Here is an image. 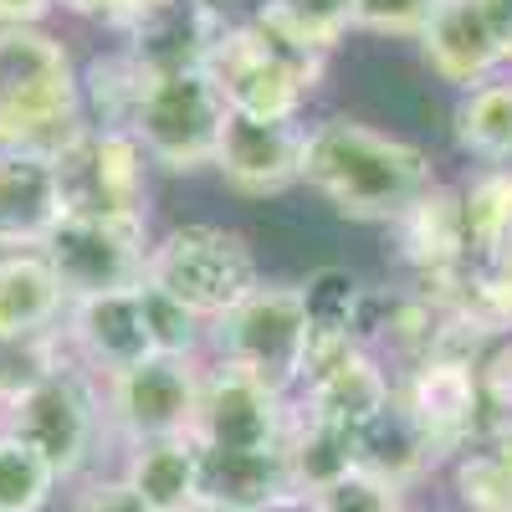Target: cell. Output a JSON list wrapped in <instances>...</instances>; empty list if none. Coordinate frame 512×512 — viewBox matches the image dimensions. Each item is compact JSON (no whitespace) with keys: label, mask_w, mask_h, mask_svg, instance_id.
<instances>
[{"label":"cell","mask_w":512,"mask_h":512,"mask_svg":"<svg viewBox=\"0 0 512 512\" xmlns=\"http://www.w3.org/2000/svg\"><path fill=\"white\" fill-rule=\"evenodd\" d=\"M451 134L477 169H512V72L482 82L472 93H456Z\"/></svg>","instance_id":"cell-25"},{"label":"cell","mask_w":512,"mask_h":512,"mask_svg":"<svg viewBox=\"0 0 512 512\" xmlns=\"http://www.w3.org/2000/svg\"><path fill=\"white\" fill-rule=\"evenodd\" d=\"M190 512H246V507H231V502H216V497H200Z\"/></svg>","instance_id":"cell-36"},{"label":"cell","mask_w":512,"mask_h":512,"mask_svg":"<svg viewBox=\"0 0 512 512\" xmlns=\"http://www.w3.org/2000/svg\"><path fill=\"white\" fill-rule=\"evenodd\" d=\"M57 354H62V364L82 369L98 384L123 374V369H139L144 359H154L139 287L88 297V303H67V318L57 328Z\"/></svg>","instance_id":"cell-14"},{"label":"cell","mask_w":512,"mask_h":512,"mask_svg":"<svg viewBox=\"0 0 512 512\" xmlns=\"http://www.w3.org/2000/svg\"><path fill=\"white\" fill-rule=\"evenodd\" d=\"M251 21L303 57H328L354 36V0H262Z\"/></svg>","instance_id":"cell-26"},{"label":"cell","mask_w":512,"mask_h":512,"mask_svg":"<svg viewBox=\"0 0 512 512\" xmlns=\"http://www.w3.org/2000/svg\"><path fill=\"white\" fill-rule=\"evenodd\" d=\"M0 431H6V405H0Z\"/></svg>","instance_id":"cell-38"},{"label":"cell","mask_w":512,"mask_h":512,"mask_svg":"<svg viewBox=\"0 0 512 512\" xmlns=\"http://www.w3.org/2000/svg\"><path fill=\"white\" fill-rule=\"evenodd\" d=\"M477 11L487 21V36H492L502 67L512 72V0H477Z\"/></svg>","instance_id":"cell-33"},{"label":"cell","mask_w":512,"mask_h":512,"mask_svg":"<svg viewBox=\"0 0 512 512\" xmlns=\"http://www.w3.org/2000/svg\"><path fill=\"white\" fill-rule=\"evenodd\" d=\"M400 231V256L420 272L425 287H446L466 267V216H461V190L436 185L431 195H420L405 216L395 221Z\"/></svg>","instance_id":"cell-21"},{"label":"cell","mask_w":512,"mask_h":512,"mask_svg":"<svg viewBox=\"0 0 512 512\" xmlns=\"http://www.w3.org/2000/svg\"><path fill=\"white\" fill-rule=\"evenodd\" d=\"M149 221H108V216H67L41 256L57 272L67 303H88L108 292H134L149 277Z\"/></svg>","instance_id":"cell-8"},{"label":"cell","mask_w":512,"mask_h":512,"mask_svg":"<svg viewBox=\"0 0 512 512\" xmlns=\"http://www.w3.org/2000/svg\"><path fill=\"white\" fill-rule=\"evenodd\" d=\"M231 26H236V16L221 0H164V6L128 16L113 36L149 77H164V72L210 67V57H216Z\"/></svg>","instance_id":"cell-13"},{"label":"cell","mask_w":512,"mask_h":512,"mask_svg":"<svg viewBox=\"0 0 512 512\" xmlns=\"http://www.w3.org/2000/svg\"><path fill=\"white\" fill-rule=\"evenodd\" d=\"M297 297H303V318H308V374H318L323 364L359 349V323H364L369 287L349 267L308 272L297 282Z\"/></svg>","instance_id":"cell-23"},{"label":"cell","mask_w":512,"mask_h":512,"mask_svg":"<svg viewBox=\"0 0 512 512\" xmlns=\"http://www.w3.org/2000/svg\"><path fill=\"white\" fill-rule=\"evenodd\" d=\"M67 216L149 221V154L123 128H88L82 144L57 159Z\"/></svg>","instance_id":"cell-11"},{"label":"cell","mask_w":512,"mask_h":512,"mask_svg":"<svg viewBox=\"0 0 512 512\" xmlns=\"http://www.w3.org/2000/svg\"><path fill=\"white\" fill-rule=\"evenodd\" d=\"M72 512H149V507L123 477H98V482H88L77 492Z\"/></svg>","instance_id":"cell-32"},{"label":"cell","mask_w":512,"mask_h":512,"mask_svg":"<svg viewBox=\"0 0 512 512\" xmlns=\"http://www.w3.org/2000/svg\"><path fill=\"white\" fill-rule=\"evenodd\" d=\"M205 72L216 77V88L236 118L303 123V108L323 77V57H303V52L282 47L277 36H267L246 16L226 31V41L216 47Z\"/></svg>","instance_id":"cell-6"},{"label":"cell","mask_w":512,"mask_h":512,"mask_svg":"<svg viewBox=\"0 0 512 512\" xmlns=\"http://www.w3.org/2000/svg\"><path fill=\"white\" fill-rule=\"evenodd\" d=\"M200 497H216L246 512H297L303 492L292 482L282 451H200Z\"/></svg>","instance_id":"cell-19"},{"label":"cell","mask_w":512,"mask_h":512,"mask_svg":"<svg viewBox=\"0 0 512 512\" xmlns=\"http://www.w3.org/2000/svg\"><path fill=\"white\" fill-rule=\"evenodd\" d=\"M82 134V82L67 41L47 26L0 31V154L67 159Z\"/></svg>","instance_id":"cell-2"},{"label":"cell","mask_w":512,"mask_h":512,"mask_svg":"<svg viewBox=\"0 0 512 512\" xmlns=\"http://www.w3.org/2000/svg\"><path fill=\"white\" fill-rule=\"evenodd\" d=\"M200 374L205 359H144L139 369H123L98 384L103 400V431L118 436V446L190 436L200 410Z\"/></svg>","instance_id":"cell-9"},{"label":"cell","mask_w":512,"mask_h":512,"mask_svg":"<svg viewBox=\"0 0 512 512\" xmlns=\"http://www.w3.org/2000/svg\"><path fill=\"white\" fill-rule=\"evenodd\" d=\"M57 11L82 16V21H98V26H108V31H118V26L128 21V6H123V0H57Z\"/></svg>","instance_id":"cell-34"},{"label":"cell","mask_w":512,"mask_h":512,"mask_svg":"<svg viewBox=\"0 0 512 512\" xmlns=\"http://www.w3.org/2000/svg\"><path fill=\"white\" fill-rule=\"evenodd\" d=\"M226 123H231V108L216 88V77L205 67H190V72L149 77L128 134L139 139L149 164L169 169V175H195V169H216Z\"/></svg>","instance_id":"cell-7"},{"label":"cell","mask_w":512,"mask_h":512,"mask_svg":"<svg viewBox=\"0 0 512 512\" xmlns=\"http://www.w3.org/2000/svg\"><path fill=\"white\" fill-rule=\"evenodd\" d=\"M57 472L26 441L0 431V512H47L57 497Z\"/></svg>","instance_id":"cell-27"},{"label":"cell","mask_w":512,"mask_h":512,"mask_svg":"<svg viewBox=\"0 0 512 512\" xmlns=\"http://www.w3.org/2000/svg\"><path fill=\"white\" fill-rule=\"evenodd\" d=\"M190 436L200 441V451H282L292 436V400L256 384L251 374L205 359Z\"/></svg>","instance_id":"cell-12"},{"label":"cell","mask_w":512,"mask_h":512,"mask_svg":"<svg viewBox=\"0 0 512 512\" xmlns=\"http://www.w3.org/2000/svg\"><path fill=\"white\" fill-rule=\"evenodd\" d=\"M144 323H149V344L159 359H205L210 349V323H200L190 308H180L175 297H164L159 287H139Z\"/></svg>","instance_id":"cell-28"},{"label":"cell","mask_w":512,"mask_h":512,"mask_svg":"<svg viewBox=\"0 0 512 512\" xmlns=\"http://www.w3.org/2000/svg\"><path fill=\"white\" fill-rule=\"evenodd\" d=\"M303 185L349 221L395 226L441 180H436L431 149H420L415 139L384 134V128L349 113H333L308 123Z\"/></svg>","instance_id":"cell-1"},{"label":"cell","mask_w":512,"mask_h":512,"mask_svg":"<svg viewBox=\"0 0 512 512\" xmlns=\"http://www.w3.org/2000/svg\"><path fill=\"white\" fill-rule=\"evenodd\" d=\"M446 456L436 451V441L420 431V420L400 405V395L384 405L374 420H364L354 431V466L379 482H390L395 492H410L415 482H425Z\"/></svg>","instance_id":"cell-22"},{"label":"cell","mask_w":512,"mask_h":512,"mask_svg":"<svg viewBox=\"0 0 512 512\" xmlns=\"http://www.w3.org/2000/svg\"><path fill=\"white\" fill-rule=\"evenodd\" d=\"M67 318V292L41 251H0V349H41Z\"/></svg>","instance_id":"cell-17"},{"label":"cell","mask_w":512,"mask_h":512,"mask_svg":"<svg viewBox=\"0 0 512 512\" xmlns=\"http://www.w3.org/2000/svg\"><path fill=\"white\" fill-rule=\"evenodd\" d=\"M405 512H415V507H405Z\"/></svg>","instance_id":"cell-39"},{"label":"cell","mask_w":512,"mask_h":512,"mask_svg":"<svg viewBox=\"0 0 512 512\" xmlns=\"http://www.w3.org/2000/svg\"><path fill=\"white\" fill-rule=\"evenodd\" d=\"M395 395L420 420V431L436 441V451L446 461H456L461 451H472L482 441L487 400H482V374H477V359L472 354H461V349H431V354L400 364Z\"/></svg>","instance_id":"cell-10"},{"label":"cell","mask_w":512,"mask_h":512,"mask_svg":"<svg viewBox=\"0 0 512 512\" xmlns=\"http://www.w3.org/2000/svg\"><path fill=\"white\" fill-rule=\"evenodd\" d=\"M144 282L159 287L164 297H175L200 323H221L236 303H246L262 287V267H256V251L241 231L190 221L154 236Z\"/></svg>","instance_id":"cell-3"},{"label":"cell","mask_w":512,"mask_h":512,"mask_svg":"<svg viewBox=\"0 0 512 512\" xmlns=\"http://www.w3.org/2000/svg\"><path fill=\"white\" fill-rule=\"evenodd\" d=\"M441 0H354V31L390 36V41H420L436 21Z\"/></svg>","instance_id":"cell-30"},{"label":"cell","mask_w":512,"mask_h":512,"mask_svg":"<svg viewBox=\"0 0 512 512\" xmlns=\"http://www.w3.org/2000/svg\"><path fill=\"white\" fill-rule=\"evenodd\" d=\"M98 431H103L98 379L62 364V354L52 364H41L6 400V436L26 441L57 472V482L82 477V466L93 461Z\"/></svg>","instance_id":"cell-5"},{"label":"cell","mask_w":512,"mask_h":512,"mask_svg":"<svg viewBox=\"0 0 512 512\" xmlns=\"http://www.w3.org/2000/svg\"><path fill=\"white\" fill-rule=\"evenodd\" d=\"M482 374V400H487V415L497 425H512V333L502 338V344L477 364Z\"/></svg>","instance_id":"cell-31"},{"label":"cell","mask_w":512,"mask_h":512,"mask_svg":"<svg viewBox=\"0 0 512 512\" xmlns=\"http://www.w3.org/2000/svg\"><path fill=\"white\" fill-rule=\"evenodd\" d=\"M395 400V364L379 359L374 349H349L344 359L323 364L318 374L303 379V390L292 395L297 415H308L333 431H359L364 420H374L384 405Z\"/></svg>","instance_id":"cell-16"},{"label":"cell","mask_w":512,"mask_h":512,"mask_svg":"<svg viewBox=\"0 0 512 512\" xmlns=\"http://www.w3.org/2000/svg\"><path fill=\"white\" fill-rule=\"evenodd\" d=\"M52 11H57V0H0V31H16V26H47Z\"/></svg>","instance_id":"cell-35"},{"label":"cell","mask_w":512,"mask_h":512,"mask_svg":"<svg viewBox=\"0 0 512 512\" xmlns=\"http://www.w3.org/2000/svg\"><path fill=\"white\" fill-rule=\"evenodd\" d=\"M118 477L144 497L149 512H190L200 502V441L195 436L139 441L123 451Z\"/></svg>","instance_id":"cell-24"},{"label":"cell","mask_w":512,"mask_h":512,"mask_svg":"<svg viewBox=\"0 0 512 512\" xmlns=\"http://www.w3.org/2000/svg\"><path fill=\"white\" fill-rule=\"evenodd\" d=\"M67 221V195L52 159L0 154V251H41Z\"/></svg>","instance_id":"cell-18"},{"label":"cell","mask_w":512,"mask_h":512,"mask_svg":"<svg viewBox=\"0 0 512 512\" xmlns=\"http://www.w3.org/2000/svg\"><path fill=\"white\" fill-rule=\"evenodd\" d=\"M128 6V16H139V11H149V6H164V0H123Z\"/></svg>","instance_id":"cell-37"},{"label":"cell","mask_w":512,"mask_h":512,"mask_svg":"<svg viewBox=\"0 0 512 512\" xmlns=\"http://www.w3.org/2000/svg\"><path fill=\"white\" fill-rule=\"evenodd\" d=\"M303 149L308 123H256L231 113L216 149V175L236 195H282L303 185Z\"/></svg>","instance_id":"cell-15"},{"label":"cell","mask_w":512,"mask_h":512,"mask_svg":"<svg viewBox=\"0 0 512 512\" xmlns=\"http://www.w3.org/2000/svg\"><path fill=\"white\" fill-rule=\"evenodd\" d=\"M210 364L251 374L277 395H297L308 379V318L303 297L287 282H262L246 303H236L221 323H210Z\"/></svg>","instance_id":"cell-4"},{"label":"cell","mask_w":512,"mask_h":512,"mask_svg":"<svg viewBox=\"0 0 512 512\" xmlns=\"http://www.w3.org/2000/svg\"><path fill=\"white\" fill-rule=\"evenodd\" d=\"M297 512H405V492H395L390 482L349 466L344 477H333L328 487L308 492Z\"/></svg>","instance_id":"cell-29"},{"label":"cell","mask_w":512,"mask_h":512,"mask_svg":"<svg viewBox=\"0 0 512 512\" xmlns=\"http://www.w3.org/2000/svg\"><path fill=\"white\" fill-rule=\"evenodd\" d=\"M420 52H425V67L456 93H472V88H482V82L507 72L497 47H492V36H487L477 0H441L436 21L420 36Z\"/></svg>","instance_id":"cell-20"}]
</instances>
